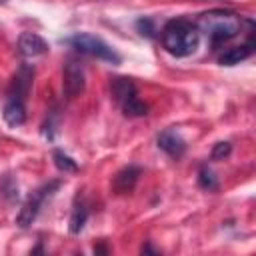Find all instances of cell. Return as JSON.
I'll list each match as a JSON object with an SVG mask.
<instances>
[{
	"label": "cell",
	"instance_id": "6da1fadb",
	"mask_svg": "<svg viewBox=\"0 0 256 256\" xmlns=\"http://www.w3.org/2000/svg\"><path fill=\"white\" fill-rule=\"evenodd\" d=\"M162 48L176 58H186L198 50L200 32L198 26L186 18H172L160 30Z\"/></svg>",
	"mask_w": 256,
	"mask_h": 256
},
{
	"label": "cell",
	"instance_id": "7a4b0ae2",
	"mask_svg": "<svg viewBox=\"0 0 256 256\" xmlns=\"http://www.w3.org/2000/svg\"><path fill=\"white\" fill-rule=\"evenodd\" d=\"M244 22L246 20L236 12L214 8V10L200 14L196 26H198V32H202L212 46H218V44H224L236 38L242 32Z\"/></svg>",
	"mask_w": 256,
	"mask_h": 256
},
{
	"label": "cell",
	"instance_id": "3957f363",
	"mask_svg": "<svg viewBox=\"0 0 256 256\" xmlns=\"http://www.w3.org/2000/svg\"><path fill=\"white\" fill-rule=\"evenodd\" d=\"M64 42L80 54H86V56H92V58H98V60H104L110 64L122 62V56L108 42H104L100 36H94L90 32H76L70 38H66Z\"/></svg>",
	"mask_w": 256,
	"mask_h": 256
},
{
	"label": "cell",
	"instance_id": "277c9868",
	"mask_svg": "<svg viewBox=\"0 0 256 256\" xmlns=\"http://www.w3.org/2000/svg\"><path fill=\"white\" fill-rule=\"evenodd\" d=\"M60 184H62L60 180H50V182L38 186L34 192H30V196L26 198V202L22 204V208H20V212H18V216H16V224H18L20 228L32 226V222L38 218L42 206L56 194V190L60 188Z\"/></svg>",
	"mask_w": 256,
	"mask_h": 256
},
{
	"label": "cell",
	"instance_id": "5b68a950",
	"mask_svg": "<svg viewBox=\"0 0 256 256\" xmlns=\"http://www.w3.org/2000/svg\"><path fill=\"white\" fill-rule=\"evenodd\" d=\"M86 88V74L84 66L76 58H68L62 68V90L68 100L78 98Z\"/></svg>",
	"mask_w": 256,
	"mask_h": 256
},
{
	"label": "cell",
	"instance_id": "8992f818",
	"mask_svg": "<svg viewBox=\"0 0 256 256\" xmlns=\"http://www.w3.org/2000/svg\"><path fill=\"white\" fill-rule=\"evenodd\" d=\"M32 82H34V66L22 64L18 68V72L14 74V78L10 80V86L6 90V96L26 100V96H28V92L32 88Z\"/></svg>",
	"mask_w": 256,
	"mask_h": 256
},
{
	"label": "cell",
	"instance_id": "52a82bcc",
	"mask_svg": "<svg viewBox=\"0 0 256 256\" xmlns=\"http://www.w3.org/2000/svg\"><path fill=\"white\" fill-rule=\"evenodd\" d=\"M156 144L160 150H164L170 158H180L186 152V140L180 136V132L176 128H166L158 134Z\"/></svg>",
	"mask_w": 256,
	"mask_h": 256
},
{
	"label": "cell",
	"instance_id": "ba28073f",
	"mask_svg": "<svg viewBox=\"0 0 256 256\" xmlns=\"http://www.w3.org/2000/svg\"><path fill=\"white\" fill-rule=\"evenodd\" d=\"M18 52L24 56V58H34V56H42L50 50L48 42L36 34V32H22L18 36Z\"/></svg>",
	"mask_w": 256,
	"mask_h": 256
},
{
	"label": "cell",
	"instance_id": "9c48e42d",
	"mask_svg": "<svg viewBox=\"0 0 256 256\" xmlns=\"http://www.w3.org/2000/svg\"><path fill=\"white\" fill-rule=\"evenodd\" d=\"M140 174H142V168H140V166H136V164L124 166L122 170H118V172L114 174L112 190H114L116 194H130V192L134 190V186H136Z\"/></svg>",
	"mask_w": 256,
	"mask_h": 256
},
{
	"label": "cell",
	"instance_id": "30bf717a",
	"mask_svg": "<svg viewBox=\"0 0 256 256\" xmlns=\"http://www.w3.org/2000/svg\"><path fill=\"white\" fill-rule=\"evenodd\" d=\"M2 118H4V122H6L8 126H12V128L22 126V124L26 122V100L6 96L4 106H2Z\"/></svg>",
	"mask_w": 256,
	"mask_h": 256
},
{
	"label": "cell",
	"instance_id": "8fae6325",
	"mask_svg": "<svg viewBox=\"0 0 256 256\" xmlns=\"http://www.w3.org/2000/svg\"><path fill=\"white\" fill-rule=\"evenodd\" d=\"M252 54H254V38H248L244 44L232 46V48L224 50L218 56V64L220 66H236L240 62H244L246 58H250Z\"/></svg>",
	"mask_w": 256,
	"mask_h": 256
},
{
	"label": "cell",
	"instance_id": "7c38bea8",
	"mask_svg": "<svg viewBox=\"0 0 256 256\" xmlns=\"http://www.w3.org/2000/svg\"><path fill=\"white\" fill-rule=\"evenodd\" d=\"M110 94H112L114 102L118 106H122L128 98L136 96L138 90H136V84L132 82V78H128V76H116L110 82Z\"/></svg>",
	"mask_w": 256,
	"mask_h": 256
},
{
	"label": "cell",
	"instance_id": "4fadbf2b",
	"mask_svg": "<svg viewBox=\"0 0 256 256\" xmlns=\"http://www.w3.org/2000/svg\"><path fill=\"white\" fill-rule=\"evenodd\" d=\"M88 220V206L84 200H76L74 202V208H72V214H70V224H68V230L72 234H80L84 230V224Z\"/></svg>",
	"mask_w": 256,
	"mask_h": 256
},
{
	"label": "cell",
	"instance_id": "5bb4252c",
	"mask_svg": "<svg viewBox=\"0 0 256 256\" xmlns=\"http://www.w3.org/2000/svg\"><path fill=\"white\" fill-rule=\"evenodd\" d=\"M52 160H54V166H56L60 172H64V174H68V172H78L76 160H74L70 154H66L64 150H60V148H54V150H52Z\"/></svg>",
	"mask_w": 256,
	"mask_h": 256
},
{
	"label": "cell",
	"instance_id": "9a60e30c",
	"mask_svg": "<svg viewBox=\"0 0 256 256\" xmlns=\"http://www.w3.org/2000/svg\"><path fill=\"white\" fill-rule=\"evenodd\" d=\"M120 108H122L124 116H128V118H142V116L148 114V106H146V102H142L138 98V94L132 96V98H128Z\"/></svg>",
	"mask_w": 256,
	"mask_h": 256
},
{
	"label": "cell",
	"instance_id": "2e32d148",
	"mask_svg": "<svg viewBox=\"0 0 256 256\" xmlns=\"http://www.w3.org/2000/svg\"><path fill=\"white\" fill-rule=\"evenodd\" d=\"M0 194L8 200V202H16L20 198V192H18V182L14 180L12 174H4L2 182H0Z\"/></svg>",
	"mask_w": 256,
	"mask_h": 256
},
{
	"label": "cell",
	"instance_id": "e0dca14e",
	"mask_svg": "<svg viewBox=\"0 0 256 256\" xmlns=\"http://www.w3.org/2000/svg\"><path fill=\"white\" fill-rule=\"evenodd\" d=\"M198 186L200 188H204V190H218V178H216V174H214V170L208 166V164H204V166H200V172H198Z\"/></svg>",
	"mask_w": 256,
	"mask_h": 256
},
{
	"label": "cell",
	"instance_id": "ac0fdd59",
	"mask_svg": "<svg viewBox=\"0 0 256 256\" xmlns=\"http://www.w3.org/2000/svg\"><path fill=\"white\" fill-rule=\"evenodd\" d=\"M230 152H232V144H230V142H216V144H214V148H212L210 158H212L214 162H220V160L228 158V156H230Z\"/></svg>",
	"mask_w": 256,
	"mask_h": 256
},
{
	"label": "cell",
	"instance_id": "d6986e66",
	"mask_svg": "<svg viewBox=\"0 0 256 256\" xmlns=\"http://www.w3.org/2000/svg\"><path fill=\"white\" fill-rule=\"evenodd\" d=\"M136 26H138V30H140V34L142 36H148V38H152L154 36V26H152V20L150 18H140L138 22H136Z\"/></svg>",
	"mask_w": 256,
	"mask_h": 256
},
{
	"label": "cell",
	"instance_id": "ffe728a7",
	"mask_svg": "<svg viewBox=\"0 0 256 256\" xmlns=\"http://www.w3.org/2000/svg\"><path fill=\"white\" fill-rule=\"evenodd\" d=\"M146 252H154L156 254V250L150 246V244H146V246H142V254H146Z\"/></svg>",
	"mask_w": 256,
	"mask_h": 256
},
{
	"label": "cell",
	"instance_id": "44dd1931",
	"mask_svg": "<svg viewBox=\"0 0 256 256\" xmlns=\"http://www.w3.org/2000/svg\"><path fill=\"white\" fill-rule=\"evenodd\" d=\"M106 250H108L106 246H94V252H96V254H98V252H106Z\"/></svg>",
	"mask_w": 256,
	"mask_h": 256
},
{
	"label": "cell",
	"instance_id": "7402d4cb",
	"mask_svg": "<svg viewBox=\"0 0 256 256\" xmlns=\"http://www.w3.org/2000/svg\"><path fill=\"white\" fill-rule=\"evenodd\" d=\"M4 2H6V0H0V4H4Z\"/></svg>",
	"mask_w": 256,
	"mask_h": 256
}]
</instances>
